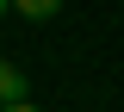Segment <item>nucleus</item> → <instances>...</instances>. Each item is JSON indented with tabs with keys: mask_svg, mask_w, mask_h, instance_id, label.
<instances>
[{
	"mask_svg": "<svg viewBox=\"0 0 124 112\" xmlns=\"http://www.w3.org/2000/svg\"><path fill=\"white\" fill-rule=\"evenodd\" d=\"M19 100H31V81H25V69H19V62L0 56V106H19Z\"/></svg>",
	"mask_w": 124,
	"mask_h": 112,
	"instance_id": "obj_1",
	"label": "nucleus"
},
{
	"mask_svg": "<svg viewBox=\"0 0 124 112\" xmlns=\"http://www.w3.org/2000/svg\"><path fill=\"white\" fill-rule=\"evenodd\" d=\"M13 13H19V19H37V25H44V19H56V13H62V0H13Z\"/></svg>",
	"mask_w": 124,
	"mask_h": 112,
	"instance_id": "obj_2",
	"label": "nucleus"
},
{
	"mask_svg": "<svg viewBox=\"0 0 124 112\" xmlns=\"http://www.w3.org/2000/svg\"><path fill=\"white\" fill-rule=\"evenodd\" d=\"M0 112H44L37 100H19V106H0Z\"/></svg>",
	"mask_w": 124,
	"mask_h": 112,
	"instance_id": "obj_3",
	"label": "nucleus"
},
{
	"mask_svg": "<svg viewBox=\"0 0 124 112\" xmlns=\"http://www.w3.org/2000/svg\"><path fill=\"white\" fill-rule=\"evenodd\" d=\"M6 13H13V0H0V19H6Z\"/></svg>",
	"mask_w": 124,
	"mask_h": 112,
	"instance_id": "obj_4",
	"label": "nucleus"
}]
</instances>
